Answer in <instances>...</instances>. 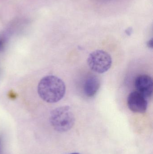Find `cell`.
<instances>
[{
  "label": "cell",
  "mask_w": 153,
  "mask_h": 154,
  "mask_svg": "<svg viewBox=\"0 0 153 154\" xmlns=\"http://www.w3.org/2000/svg\"><path fill=\"white\" fill-rule=\"evenodd\" d=\"M64 82L58 77L48 75L43 77L39 82L37 92L40 97L46 102L56 103L61 100L66 93Z\"/></svg>",
  "instance_id": "obj_1"
},
{
  "label": "cell",
  "mask_w": 153,
  "mask_h": 154,
  "mask_svg": "<svg viewBox=\"0 0 153 154\" xmlns=\"http://www.w3.org/2000/svg\"><path fill=\"white\" fill-rule=\"evenodd\" d=\"M4 42L3 40L0 39V51L2 50V49H3L4 47Z\"/></svg>",
  "instance_id": "obj_8"
},
{
  "label": "cell",
  "mask_w": 153,
  "mask_h": 154,
  "mask_svg": "<svg viewBox=\"0 0 153 154\" xmlns=\"http://www.w3.org/2000/svg\"><path fill=\"white\" fill-rule=\"evenodd\" d=\"M79 154V153H72V154Z\"/></svg>",
  "instance_id": "obj_10"
},
{
  "label": "cell",
  "mask_w": 153,
  "mask_h": 154,
  "mask_svg": "<svg viewBox=\"0 0 153 154\" xmlns=\"http://www.w3.org/2000/svg\"><path fill=\"white\" fill-rule=\"evenodd\" d=\"M49 120L56 130L63 132L72 127L75 119L71 107L68 106H64L52 110L50 113Z\"/></svg>",
  "instance_id": "obj_2"
},
{
  "label": "cell",
  "mask_w": 153,
  "mask_h": 154,
  "mask_svg": "<svg viewBox=\"0 0 153 154\" xmlns=\"http://www.w3.org/2000/svg\"><path fill=\"white\" fill-rule=\"evenodd\" d=\"M100 82L98 77L91 75L88 77L84 83V91L88 97H93L99 91Z\"/></svg>",
  "instance_id": "obj_6"
},
{
  "label": "cell",
  "mask_w": 153,
  "mask_h": 154,
  "mask_svg": "<svg viewBox=\"0 0 153 154\" xmlns=\"http://www.w3.org/2000/svg\"><path fill=\"white\" fill-rule=\"evenodd\" d=\"M127 104L129 109L137 113H144L148 106L147 99L137 91H133L128 95Z\"/></svg>",
  "instance_id": "obj_4"
},
{
  "label": "cell",
  "mask_w": 153,
  "mask_h": 154,
  "mask_svg": "<svg viewBox=\"0 0 153 154\" xmlns=\"http://www.w3.org/2000/svg\"><path fill=\"white\" fill-rule=\"evenodd\" d=\"M110 55L103 50H96L91 53L87 59V64L91 70L98 74L107 71L112 65Z\"/></svg>",
  "instance_id": "obj_3"
},
{
  "label": "cell",
  "mask_w": 153,
  "mask_h": 154,
  "mask_svg": "<svg viewBox=\"0 0 153 154\" xmlns=\"http://www.w3.org/2000/svg\"><path fill=\"white\" fill-rule=\"evenodd\" d=\"M132 29H130V28H129V29H128L126 31V33L128 35H130L132 33Z\"/></svg>",
  "instance_id": "obj_9"
},
{
  "label": "cell",
  "mask_w": 153,
  "mask_h": 154,
  "mask_svg": "<svg viewBox=\"0 0 153 154\" xmlns=\"http://www.w3.org/2000/svg\"><path fill=\"white\" fill-rule=\"evenodd\" d=\"M147 46L149 47V48H153V39L149 40V41L147 42Z\"/></svg>",
  "instance_id": "obj_7"
},
{
  "label": "cell",
  "mask_w": 153,
  "mask_h": 154,
  "mask_svg": "<svg viewBox=\"0 0 153 154\" xmlns=\"http://www.w3.org/2000/svg\"><path fill=\"white\" fill-rule=\"evenodd\" d=\"M153 85L152 79L148 75L138 76L135 81V87L137 92L147 99L151 97L152 95Z\"/></svg>",
  "instance_id": "obj_5"
}]
</instances>
